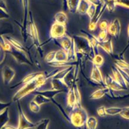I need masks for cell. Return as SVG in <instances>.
Wrapping results in <instances>:
<instances>
[{
  "mask_svg": "<svg viewBox=\"0 0 129 129\" xmlns=\"http://www.w3.org/2000/svg\"><path fill=\"white\" fill-rule=\"evenodd\" d=\"M46 75L43 72H39L35 78L22 85L12 98V101L17 102L27 95L36 91L39 88L45 84L47 81Z\"/></svg>",
  "mask_w": 129,
  "mask_h": 129,
  "instance_id": "1",
  "label": "cell"
},
{
  "mask_svg": "<svg viewBox=\"0 0 129 129\" xmlns=\"http://www.w3.org/2000/svg\"><path fill=\"white\" fill-rule=\"evenodd\" d=\"M69 118L70 123L74 126L80 128L86 125L88 115L86 110L82 106H76L72 109Z\"/></svg>",
  "mask_w": 129,
  "mask_h": 129,
  "instance_id": "2",
  "label": "cell"
},
{
  "mask_svg": "<svg viewBox=\"0 0 129 129\" xmlns=\"http://www.w3.org/2000/svg\"><path fill=\"white\" fill-rule=\"evenodd\" d=\"M73 39L75 45L76 53L78 52L89 56H92V53L95 55L89 40L85 36L76 35Z\"/></svg>",
  "mask_w": 129,
  "mask_h": 129,
  "instance_id": "3",
  "label": "cell"
},
{
  "mask_svg": "<svg viewBox=\"0 0 129 129\" xmlns=\"http://www.w3.org/2000/svg\"><path fill=\"white\" fill-rule=\"evenodd\" d=\"M17 110L18 112V129H32L35 128L36 123L31 122L27 117L24 113L23 108L19 102L17 101Z\"/></svg>",
  "mask_w": 129,
  "mask_h": 129,
  "instance_id": "4",
  "label": "cell"
},
{
  "mask_svg": "<svg viewBox=\"0 0 129 129\" xmlns=\"http://www.w3.org/2000/svg\"><path fill=\"white\" fill-rule=\"evenodd\" d=\"M28 33L31 37L34 45L36 46L37 48H39L40 47V43L39 37L38 30L36 27L34 19L32 16L31 12L29 11L28 14Z\"/></svg>",
  "mask_w": 129,
  "mask_h": 129,
  "instance_id": "5",
  "label": "cell"
},
{
  "mask_svg": "<svg viewBox=\"0 0 129 129\" xmlns=\"http://www.w3.org/2000/svg\"><path fill=\"white\" fill-rule=\"evenodd\" d=\"M9 53L18 63L21 64H28V65H32L33 64L31 61L28 59L26 52L18 50V49H16L14 47H12L11 50L10 51Z\"/></svg>",
  "mask_w": 129,
  "mask_h": 129,
  "instance_id": "6",
  "label": "cell"
},
{
  "mask_svg": "<svg viewBox=\"0 0 129 129\" xmlns=\"http://www.w3.org/2000/svg\"><path fill=\"white\" fill-rule=\"evenodd\" d=\"M66 33V25L62 24L55 23L52 25L50 36L52 39H58L65 35Z\"/></svg>",
  "mask_w": 129,
  "mask_h": 129,
  "instance_id": "7",
  "label": "cell"
},
{
  "mask_svg": "<svg viewBox=\"0 0 129 129\" xmlns=\"http://www.w3.org/2000/svg\"><path fill=\"white\" fill-rule=\"evenodd\" d=\"M90 78L93 82L96 83V84L99 85H101L102 87H107L100 68L96 67L94 64H92V68Z\"/></svg>",
  "mask_w": 129,
  "mask_h": 129,
  "instance_id": "8",
  "label": "cell"
},
{
  "mask_svg": "<svg viewBox=\"0 0 129 129\" xmlns=\"http://www.w3.org/2000/svg\"><path fill=\"white\" fill-rule=\"evenodd\" d=\"M106 9H107L106 3L104 4L101 5V6H98L96 7V10L94 16L90 21V23L89 25V28L90 30H94L95 29L96 24L99 21V20L103 16V13L105 11Z\"/></svg>",
  "mask_w": 129,
  "mask_h": 129,
  "instance_id": "9",
  "label": "cell"
},
{
  "mask_svg": "<svg viewBox=\"0 0 129 129\" xmlns=\"http://www.w3.org/2000/svg\"><path fill=\"white\" fill-rule=\"evenodd\" d=\"M16 75V71L8 65H5L2 69V78L3 83L5 85L10 84Z\"/></svg>",
  "mask_w": 129,
  "mask_h": 129,
  "instance_id": "10",
  "label": "cell"
},
{
  "mask_svg": "<svg viewBox=\"0 0 129 129\" xmlns=\"http://www.w3.org/2000/svg\"><path fill=\"white\" fill-rule=\"evenodd\" d=\"M112 72H113V78L115 81L119 84L121 87L123 88L124 90L128 89V85L127 84L126 81L125 80L124 78L123 77V75L121 74L119 68L116 66H113L111 68Z\"/></svg>",
  "mask_w": 129,
  "mask_h": 129,
  "instance_id": "11",
  "label": "cell"
},
{
  "mask_svg": "<svg viewBox=\"0 0 129 129\" xmlns=\"http://www.w3.org/2000/svg\"><path fill=\"white\" fill-rule=\"evenodd\" d=\"M121 26L120 20L118 18H115L111 23L109 24L108 27V33H110L112 36L118 39L120 37L121 33Z\"/></svg>",
  "mask_w": 129,
  "mask_h": 129,
  "instance_id": "12",
  "label": "cell"
},
{
  "mask_svg": "<svg viewBox=\"0 0 129 129\" xmlns=\"http://www.w3.org/2000/svg\"><path fill=\"white\" fill-rule=\"evenodd\" d=\"M104 81L107 87H108L113 91H124V89L121 87V86L115 80L113 76H111L110 75H107Z\"/></svg>",
  "mask_w": 129,
  "mask_h": 129,
  "instance_id": "13",
  "label": "cell"
},
{
  "mask_svg": "<svg viewBox=\"0 0 129 129\" xmlns=\"http://www.w3.org/2000/svg\"><path fill=\"white\" fill-rule=\"evenodd\" d=\"M51 84H52V89L54 90L62 91L63 92L67 91L68 92L69 88L62 79L53 78L52 79Z\"/></svg>",
  "mask_w": 129,
  "mask_h": 129,
  "instance_id": "14",
  "label": "cell"
},
{
  "mask_svg": "<svg viewBox=\"0 0 129 129\" xmlns=\"http://www.w3.org/2000/svg\"><path fill=\"white\" fill-rule=\"evenodd\" d=\"M112 90L109 89L108 87H103L100 89H98L94 92H93L89 96V99L92 100H98L103 98L104 95H109L112 92Z\"/></svg>",
  "mask_w": 129,
  "mask_h": 129,
  "instance_id": "15",
  "label": "cell"
},
{
  "mask_svg": "<svg viewBox=\"0 0 129 129\" xmlns=\"http://www.w3.org/2000/svg\"><path fill=\"white\" fill-rule=\"evenodd\" d=\"M58 39L60 40L59 43H60L61 47H62V49H63L67 52L70 50V49L74 44V39L69 36H68L67 35L63 36L60 39Z\"/></svg>",
  "mask_w": 129,
  "mask_h": 129,
  "instance_id": "16",
  "label": "cell"
},
{
  "mask_svg": "<svg viewBox=\"0 0 129 129\" xmlns=\"http://www.w3.org/2000/svg\"><path fill=\"white\" fill-rule=\"evenodd\" d=\"M98 46L101 47L108 55H113V46L111 39H108L103 42L98 41Z\"/></svg>",
  "mask_w": 129,
  "mask_h": 129,
  "instance_id": "17",
  "label": "cell"
},
{
  "mask_svg": "<svg viewBox=\"0 0 129 129\" xmlns=\"http://www.w3.org/2000/svg\"><path fill=\"white\" fill-rule=\"evenodd\" d=\"M67 104L69 107L74 108L75 107L77 106L76 104V99L72 86L69 88L67 92Z\"/></svg>",
  "mask_w": 129,
  "mask_h": 129,
  "instance_id": "18",
  "label": "cell"
},
{
  "mask_svg": "<svg viewBox=\"0 0 129 129\" xmlns=\"http://www.w3.org/2000/svg\"><path fill=\"white\" fill-rule=\"evenodd\" d=\"M63 92V91H58V90H54V89H51V90H45V91H35L33 94H41L42 95L46 96L47 98H49L50 100L53 99L55 96H56L57 95H58L60 93Z\"/></svg>",
  "mask_w": 129,
  "mask_h": 129,
  "instance_id": "19",
  "label": "cell"
},
{
  "mask_svg": "<svg viewBox=\"0 0 129 129\" xmlns=\"http://www.w3.org/2000/svg\"><path fill=\"white\" fill-rule=\"evenodd\" d=\"M68 62V53L63 49L56 51L55 60L53 62L60 63Z\"/></svg>",
  "mask_w": 129,
  "mask_h": 129,
  "instance_id": "20",
  "label": "cell"
},
{
  "mask_svg": "<svg viewBox=\"0 0 129 129\" xmlns=\"http://www.w3.org/2000/svg\"><path fill=\"white\" fill-rule=\"evenodd\" d=\"M81 0H66V4L69 12L72 14L77 13Z\"/></svg>",
  "mask_w": 129,
  "mask_h": 129,
  "instance_id": "21",
  "label": "cell"
},
{
  "mask_svg": "<svg viewBox=\"0 0 129 129\" xmlns=\"http://www.w3.org/2000/svg\"><path fill=\"white\" fill-rule=\"evenodd\" d=\"M5 39H6L8 43H9L10 45L12 46V47H14L15 49H18V50L23 51V52H26V50H25V47L22 45L21 43H20L19 42H18L17 40L13 38V37L8 36H4Z\"/></svg>",
  "mask_w": 129,
  "mask_h": 129,
  "instance_id": "22",
  "label": "cell"
},
{
  "mask_svg": "<svg viewBox=\"0 0 129 129\" xmlns=\"http://www.w3.org/2000/svg\"><path fill=\"white\" fill-rule=\"evenodd\" d=\"M9 120V108H7L0 113V129H3L5 125L7 124Z\"/></svg>",
  "mask_w": 129,
  "mask_h": 129,
  "instance_id": "23",
  "label": "cell"
},
{
  "mask_svg": "<svg viewBox=\"0 0 129 129\" xmlns=\"http://www.w3.org/2000/svg\"><path fill=\"white\" fill-rule=\"evenodd\" d=\"M54 19H55V23L66 25L68 21V16L64 12L59 11L55 15Z\"/></svg>",
  "mask_w": 129,
  "mask_h": 129,
  "instance_id": "24",
  "label": "cell"
},
{
  "mask_svg": "<svg viewBox=\"0 0 129 129\" xmlns=\"http://www.w3.org/2000/svg\"><path fill=\"white\" fill-rule=\"evenodd\" d=\"M33 100L34 101H35L37 104H39L40 106L43 104H48V103H50L51 102V100L49 99V98H47V97H46V96L39 94H36L35 97L33 98Z\"/></svg>",
  "mask_w": 129,
  "mask_h": 129,
  "instance_id": "25",
  "label": "cell"
},
{
  "mask_svg": "<svg viewBox=\"0 0 129 129\" xmlns=\"http://www.w3.org/2000/svg\"><path fill=\"white\" fill-rule=\"evenodd\" d=\"M39 72H35V73H31V74H28V75L25 76L24 78L22 79L21 81H20L19 82H18L17 84L15 85L14 86H13V87H11V88H15L16 87H17V86H20V85H23L24 84H26V83H27L29 82V81H30L31 80H32V79L35 78L36 77L37 75V74H38Z\"/></svg>",
  "mask_w": 129,
  "mask_h": 129,
  "instance_id": "26",
  "label": "cell"
},
{
  "mask_svg": "<svg viewBox=\"0 0 129 129\" xmlns=\"http://www.w3.org/2000/svg\"><path fill=\"white\" fill-rule=\"evenodd\" d=\"M90 4H91L87 0H81L77 12L81 14H86V11H87L88 8L89 7Z\"/></svg>",
  "mask_w": 129,
  "mask_h": 129,
  "instance_id": "27",
  "label": "cell"
},
{
  "mask_svg": "<svg viewBox=\"0 0 129 129\" xmlns=\"http://www.w3.org/2000/svg\"><path fill=\"white\" fill-rule=\"evenodd\" d=\"M0 49L4 52H9L12 49V46L7 41L5 37L2 35H0Z\"/></svg>",
  "mask_w": 129,
  "mask_h": 129,
  "instance_id": "28",
  "label": "cell"
},
{
  "mask_svg": "<svg viewBox=\"0 0 129 129\" xmlns=\"http://www.w3.org/2000/svg\"><path fill=\"white\" fill-rule=\"evenodd\" d=\"M85 125L88 129H96L98 125L97 118L94 116L88 117Z\"/></svg>",
  "mask_w": 129,
  "mask_h": 129,
  "instance_id": "29",
  "label": "cell"
},
{
  "mask_svg": "<svg viewBox=\"0 0 129 129\" xmlns=\"http://www.w3.org/2000/svg\"><path fill=\"white\" fill-rule=\"evenodd\" d=\"M123 108L118 107H111L106 108L107 115H116L120 114Z\"/></svg>",
  "mask_w": 129,
  "mask_h": 129,
  "instance_id": "30",
  "label": "cell"
},
{
  "mask_svg": "<svg viewBox=\"0 0 129 129\" xmlns=\"http://www.w3.org/2000/svg\"><path fill=\"white\" fill-rule=\"evenodd\" d=\"M50 120L49 118H44L36 123L35 129H48Z\"/></svg>",
  "mask_w": 129,
  "mask_h": 129,
  "instance_id": "31",
  "label": "cell"
},
{
  "mask_svg": "<svg viewBox=\"0 0 129 129\" xmlns=\"http://www.w3.org/2000/svg\"><path fill=\"white\" fill-rule=\"evenodd\" d=\"M92 64L96 65L98 67H101L103 65L104 63V57L100 54H96L94 56V57H93L92 59Z\"/></svg>",
  "mask_w": 129,
  "mask_h": 129,
  "instance_id": "32",
  "label": "cell"
},
{
  "mask_svg": "<svg viewBox=\"0 0 129 129\" xmlns=\"http://www.w3.org/2000/svg\"><path fill=\"white\" fill-rule=\"evenodd\" d=\"M72 87H73V89H74L76 99V104H77V106H82V104H81V93H80V91H79L78 87L77 84L75 82L74 84L72 85Z\"/></svg>",
  "mask_w": 129,
  "mask_h": 129,
  "instance_id": "33",
  "label": "cell"
},
{
  "mask_svg": "<svg viewBox=\"0 0 129 129\" xmlns=\"http://www.w3.org/2000/svg\"><path fill=\"white\" fill-rule=\"evenodd\" d=\"M105 3L106 4L107 9L108 10V11L110 13H113L114 11L117 6L115 0H106Z\"/></svg>",
  "mask_w": 129,
  "mask_h": 129,
  "instance_id": "34",
  "label": "cell"
},
{
  "mask_svg": "<svg viewBox=\"0 0 129 129\" xmlns=\"http://www.w3.org/2000/svg\"><path fill=\"white\" fill-rule=\"evenodd\" d=\"M40 106L37 104L35 101L31 100L29 103V108L31 112L35 113H38L40 111Z\"/></svg>",
  "mask_w": 129,
  "mask_h": 129,
  "instance_id": "35",
  "label": "cell"
},
{
  "mask_svg": "<svg viewBox=\"0 0 129 129\" xmlns=\"http://www.w3.org/2000/svg\"><path fill=\"white\" fill-rule=\"evenodd\" d=\"M96 6L94 4H91L89 6V7L88 8V9L86 11V14L90 18V20H91L93 18V17L94 16L95 14V12L96 10Z\"/></svg>",
  "mask_w": 129,
  "mask_h": 129,
  "instance_id": "36",
  "label": "cell"
},
{
  "mask_svg": "<svg viewBox=\"0 0 129 129\" xmlns=\"http://www.w3.org/2000/svg\"><path fill=\"white\" fill-rule=\"evenodd\" d=\"M55 54H56V51H52V52H49V53H47V55L45 56V60L48 64L53 63L54 62V60H55Z\"/></svg>",
  "mask_w": 129,
  "mask_h": 129,
  "instance_id": "37",
  "label": "cell"
},
{
  "mask_svg": "<svg viewBox=\"0 0 129 129\" xmlns=\"http://www.w3.org/2000/svg\"><path fill=\"white\" fill-rule=\"evenodd\" d=\"M107 30H101L99 35H98V37H96L98 42H103L106 40L107 37Z\"/></svg>",
  "mask_w": 129,
  "mask_h": 129,
  "instance_id": "38",
  "label": "cell"
},
{
  "mask_svg": "<svg viewBox=\"0 0 129 129\" xmlns=\"http://www.w3.org/2000/svg\"><path fill=\"white\" fill-rule=\"evenodd\" d=\"M119 115H120V116L124 118V119L129 120V109L128 107H126L123 108V110H122Z\"/></svg>",
  "mask_w": 129,
  "mask_h": 129,
  "instance_id": "39",
  "label": "cell"
},
{
  "mask_svg": "<svg viewBox=\"0 0 129 129\" xmlns=\"http://www.w3.org/2000/svg\"><path fill=\"white\" fill-rule=\"evenodd\" d=\"M96 113L100 117H105L107 115L106 107L104 106L100 107L96 109Z\"/></svg>",
  "mask_w": 129,
  "mask_h": 129,
  "instance_id": "40",
  "label": "cell"
},
{
  "mask_svg": "<svg viewBox=\"0 0 129 129\" xmlns=\"http://www.w3.org/2000/svg\"><path fill=\"white\" fill-rule=\"evenodd\" d=\"M116 4L124 7L129 8V0H115Z\"/></svg>",
  "mask_w": 129,
  "mask_h": 129,
  "instance_id": "41",
  "label": "cell"
},
{
  "mask_svg": "<svg viewBox=\"0 0 129 129\" xmlns=\"http://www.w3.org/2000/svg\"><path fill=\"white\" fill-rule=\"evenodd\" d=\"M10 17L8 12L5 11L4 10L0 8V20L7 19Z\"/></svg>",
  "mask_w": 129,
  "mask_h": 129,
  "instance_id": "42",
  "label": "cell"
},
{
  "mask_svg": "<svg viewBox=\"0 0 129 129\" xmlns=\"http://www.w3.org/2000/svg\"><path fill=\"white\" fill-rule=\"evenodd\" d=\"M11 103H4V102L0 101V113L4 111L6 108H9L11 106Z\"/></svg>",
  "mask_w": 129,
  "mask_h": 129,
  "instance_id": "43",
  "label": "cell"
},
{
  "mask_svg": "<svg viewBox=\"0 0 129 129\" xmlns=\"http://www.w3.org/2000/svg\"><path fill=\"white\" fill-rule=\"evenodd\" d=\"M109 23L107 20H103L100 24V28L101 30H107Z\"/></svg>",
  "mask_w": 129,
  "mask_h": 129,
  "instance_id": "44",
  "label": "cell"
},
{
  "mask_svg": "<svg viewBox=\"0 0 129 129\" xmlns=\"http://www.w3.org/2000/svg\"><path fill=\"white\" fill-rule=\"evenodd\" d=\"M127 36H128V42H127V45L126 46V47H125V49L123 50V52H122L121 54L119 55V58L120 59H123L124 54L125 51H126L127 50V49L129 47V24H128V28H127Z\"/></svg>",
  "mask_w": 129,
  "mask_h": 129,
  "instance_id": "45",
  "label": "cell"
},
{
  "mask_svg": "<svg viewBox=\"0 0 129 129\" xmlns=\"http://www.w3.org/2000/svg\"><path fill=\"white\" fill-rule=\"evenodd\" d=\"M90 4H92L95 6H101V5L104 4L105 2L103 0H87Z\"/></svg>",
  "mask_w": 129,
  "mask_h": 129,
  "instance_id": "46",
  "label": "cell"
},
{
  "mask_svg": "<svg viewBox=\"0 0 129 129\" xmlns=\"http://www.w3.org/2000/svg\"><path fill=\"white\" fill-rule=\"evenodd\" d=\"M0 8H2L5 11L8 12L7 6L6 1L4 0H0Z\"/></svg>",
  "mask_w": 129,
  "mask_h": 129,
  "instance_id": "47",
  "label": "cell"
},
{
  "mask_svg": "<svg viewBox=\"0 0 129 129\" xmlns=\"http://www.w3.org/2000/svg\"><path fill=\"white\" fill-rule=\"evenodd\" d=\"M3 129H18V127H15L14 126L11 125H9V124H7L5 125V126L3 127Z\"/></svg>",
  "mask_w": 129,
  "mask_h": 129,
  "instance_id": "48",
  "label": "cell"
},
{
  "mask_svg": "<svg viewBox=\"0 0 129 129\" xmlns=\"http://www.w3.org/2000/svg\"><path fill=\"white\" fill-rule=\"evenodd\" d=\"M20 1V2L21 3H23V0H19Z\"/></svg>",
  "mask_w": 129,
  "mask_h": 129,
  "instance_id": "49",
  "label": "cell"
},
{
  "mask_svg": "<svg viewBox=\"0 0 129 129\" xmlns=\"http://www.w3.org/2000/svg\"><path fill=\"white\" fill-rule=\"evenodd\" d=\"M103 1H104V2H105V1H106V0H103Z\"/></svg>",
  "mask_w": 129,
  "mask_h": 129,
  "instance_id": "50",
  "label": "cell"
},
{
  "mask_svg": "<svg viewBox=\"0 0 129 129\" xmlns=\"http://www.w3.org/2000/svg\"><path fill=\"white\" fill-rule=\"evenodd\" d=\"M128 107V108L129 109V107Z\"/></svg>",
  "mask_w": 129,
  "mask_h": 129,
  "instance_id": "51",
  "label": "cell"
}]
</instances>
